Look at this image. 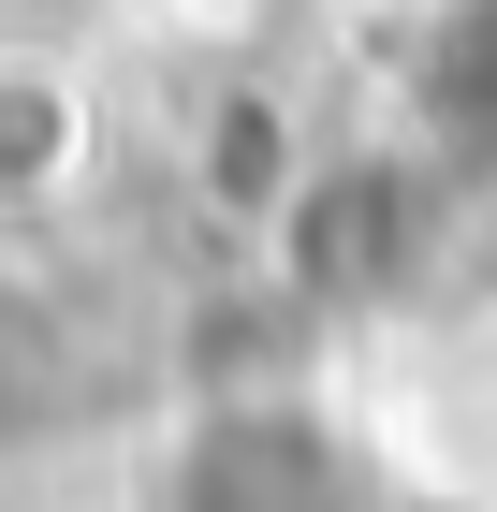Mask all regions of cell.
<instances>
[{"instance_id": "obj_1", "label": "cell", "mask_w": 497, "mask_h": 512, "mask_svg": "<svg viewBox=\"0 0 497 512\" xmlns=\"http://www.w3.org/2000/svg\"><path fill=\"white\" fill-rule=\"evenodd\" d=\"M191 512H337V469L293 410H234L191 454Z\"/></svg>"}, {"instance_id": "obj_2", "label": "cell", "mask_w": 497, "mask_h": 512, "mask_svg": "<svg viewBox=\"0 0 497 512\" xmlns=\"http://www.w3.org/2000/svg\"><path fill=\"white\" fill-rule=\"evenodd\" d=\"M424 103H439V132H497V0H454V15H439Z\"/></svg>"}]
</instances>
